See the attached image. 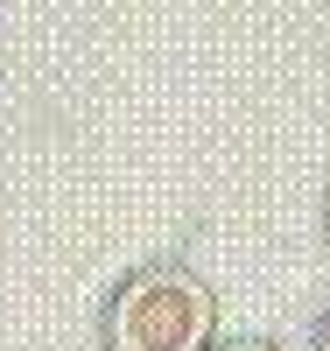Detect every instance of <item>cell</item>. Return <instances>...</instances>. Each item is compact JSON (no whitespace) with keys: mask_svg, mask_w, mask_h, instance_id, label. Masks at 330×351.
<instances>
[{"mask_svg":"<svg viewBox=\"0 0 330 351\" xmlns=\"http://www.w3.org/2000/svg\"><path fill=\"white\" fill-rule=\"evenodd\" d=\"M113 351H204L211 337V288L183 267H141L106 309Z\"/></svg>","mask_w":330,"mask_h":351,"instance_id":"cell-1","label":"cell"},{"mask_svg":"<svg viewBox=\"0 0 330 351\" xmlns=\"http://www.w3.org/2000/svg\"><path fill=\"white\" fill-rule=\"evenodd\" d=\"M225 351H274V344H225Z\"/></svg>","mask_w":330,"mask_h":351,"instance_id":"cell-2","label":"cell"}]
</instances>
